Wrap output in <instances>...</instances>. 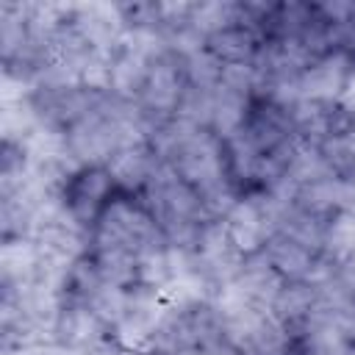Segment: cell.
Returning <instances> with one entry per match:
<instances>
[{"instance_id": "6da1fadb", "label": "cell", "mask_w": 355, "mask_h": 355, "mask_svg": "<svg viewBox=\"0 0 355 355\" xmlns=\"http://www.w3.org/2000/svg\"><path fill=\"white\" fill-rule=\"evenodd\" d=\"M139 200L147 205V211L153 214V219L158 222L169 244L183 247V250L197 247V239L211 216L202 205V197L175 172L169 161L164 158L158 161Z\"/></svg>"}, {"instance_id": "7a4b0ae2", "label": "cell", "mask_w": 355, "mask_h": 355, "mask_svg": "<svg viewBox=\"0 0 355 355\" xmlns=\"http://www.w3.org/2000/svg\"><path fill=\"white\" fill-rule=\"evenodd\" d=\"M169 244L147 205L136 194L116 191L92 227L89 250H125L141 255L147 250Z\"/></svg>"}, {"instance_id": "3957f363", "label": "cell", "mask_w": 355, "mask_h": 355, "mask_svg": "<svg viewBox=\"0 0 355 355\" xmlns=\"http://www.w3.org/2000/svg\"><path fill=\"white\" fill-rule=\"evenodd\" d=\"M186 86H189V80H186L183 58L178 53L166 50L158 58H153L147 80H144V89H141V94L136 100L139 108L144 111V116L150 119V125H158V122H166V119L175 116Z\"/></svg>"}, {"instance_id": "277c9868", "label": "cell", "mask_w": 355, "mask_h": 355, "mask_svg": "<svg viewBox=\"0 0 355 355\" xmlns=\"http://www.w3.org/2000/svg\"><path fill=\"white\" fill-rule=\"evenodd\" d=\"M114 194H116V186L105 166H80L64 183L61 200H64V208L69 211V216L92 233L97 216L103 214V208L108 205V200Z\"/></svg>"}, {"instance_id": "5b68a950", "label": "cell", "mask_w": 355, "mask_h": 355, "mask_svg": "<svg viewBox=\"0 0 355 355\" xmlns=\"http://www.w3.org/2000/svg\"><path fill=\"white\" fill-rule=\"evenodd\" d=\"M355 72V58L347 47L327 50L324 55L313 58L302 75L297 78V89L302 100H322V103H341L349 78Z\"/></svg>"}, {"instance_id": "8992f818", "label": "cell", "mask_w": 355, "mask_h": 355, "mask_svg": "<svg viewBox=\"0 0 355 355\" xmlns=\"http://www.w3.org/2000/svg\"><path fill=\"white\" fill-rule=\"evenodd\" d=\"M194 258H197L202 275L214 283V288H219L241 272V263L247 255L236 247V241L230 239L222 219H208L197 239Z\"/></svg>"}, {"instance_id": "52a82bcc", "label": "cell", "mask_w": 355, "mask_h": 355, "mask_svg": "<svg viewBox=\"0 0 355 355\" xmlns=\"http://www.w3.org/2000/svg\"><path fill=\"white\" fill-rule=\"evenodd\" d=\"M69 19L86 44L100 53H116L128 33L119 3H72Z\"/></svg>"}, {"instance_id": "ba28073f", "label": "cell", "mask_w": 355, "mask_h": 355, "mask_svg": "<svg viewBox=\"0 0 355 355\" xmlns=\"http://www.w3.org/2000/svg\"><path fill=\"white\" fill-rule=\"evenodd\" d=\"M111 330L105 327V322L86 305V302H61V311L55 316V327H53V341L78 352L86 347H94L100 341H108Z\"/></svg>"}, {"instance_id": "9c48e42d", "label": "cell", "mask_w": 355, "mask_h": 355, "mask_svg": "<svg viewBox=\"0 0 355 355\" xmlns=\"http://www.w3.org/2000/svg\"><path fill=\"white\" fill-rule=\"evenodd\" d=\"M161 155L155 153V147L150 141H136V144H128V147H119L111 161L105 164L116 191L122 194H141L144 186L150 183L155 166H158Z\"/></svg>"}, {"instance_id": "30bf717a", "label": "cell", "mask_w": 355, "mask_h": 355, "mask_svg": "<svg viewBox=\"0 0 355 355\" xmlns=\"http://www.w3.org/2000/svg\"><path fill=\"white\" fill-rule=\"evenodd\" d=\"M266 255V261L275 266V272L286 280V283H302V280H311L322 255L316 250H311L308 244L291 239L288 233H280L275 230L269 236V241L263 244L261 250Z\"/></svg>"}, {"instance_id": "8fae6325", "label": "cell", "mask_w": 355, "mask_h": 355, "mask_svg": "<svg viewBox=\"0 0 355 355\" xmlns=\"http://www.w3.org/2000/svg\"><path fill=\"white\" fill-rule=\"evenodd\" d=\"M261 44H263L261 31L250 19H244V14L236 25H230V28L205 39V47L222 64H255V58L261 53Z\"/></svg>"}, {"instance_id": "7c38bea8", "label": "cell", "mask_w": 355, "mask_h": 355, "mask_svg": "<svg viewBox=\"0 0 355 355\" xmlns=\"http://www.w3.org/2000/svg\"><path fill=\"white\" fill-rule=\"evenodd\" d=\"M39 247L31 236L0 241V288H25L36 280Z\"/></svg>"}, {"instance_id": "4fadbf2b", "label": "cell", "mask_w": 355, "mask_h": 355, "mask_svg": "<svg viewBox=\"0 0 355 355\" xmlns=\"http://www.w3.org/2000/svg\"><path fill=\"white\" fill-rule=\"evenodd\" d=\"M233 283L261 308H269L272 311V302L277 300L280 288L286 286V280L275 272V266L266 261L263 252H255V255H247L244 263H241V272L233 277Z\"/></svg>"}, {"instance_id": "5bb4252c", "label": "cell", "mask_w": 355, "mask_h": 355, "mask_svg": "<svg viewBox=\"0 0 355 355\" xmlns=\"http://www.w3.org/2000/svg\"><path fill=\"white\" fill-rule=\"evenodd\" d=\"M250 108H252V97L241 94V92H233L227 86H216L214 89V114H211V133L222 141L233 139L247 116H250Z\"/></svg>"}, {"instance_id": "9a60e30c", "label": "cell", "mask_w": 355, "mask_h": 355, "mask_svg": "<svg viewBox=\"0 0 355 355\" xmlns=\"http://www.w3.org/2000/svg\"><path fill=\"white\" fill-rule=\"evenodd\" d=\"M322 258L336 266H352L355 263V205L338 211L324 225V241H322Z\"/></svg>"}, {"instance_id": "2e32d148", "label": "cell", "mask_w": 355, "mask_h": 355, "mask_svg": "<svg viewBox=\"0 0 355 355\" xmlns=\"http://www.w3.org/2000/svg\"><path fill=\"white\" fill-rule=\"evenodd\" d=\"M316 308V288L313 283L302 280V283H286L277 294V300L272 302V313L291 330V336L311 319Z\"/></svg>"}, {"instance_id": "e0dca14e", "label": "cell", "mask_w": 355, "mask_h": 355, "mask_svg": "<svg viewBox=\"0 0 355 355\" xmlns=\"http://www.w3.org/2000/svg\"><path fill=\"white\" fill-rule=\"evenodd\" d=\"M241 19V0H202L191 6L189 25L202 36H214Z\"/></svg>"}, {"instance_id": "ac0fdd59", "label": "cell", "mask_w": 355, "mask_h": 355, "mask_svg": "<svg viewBox=\"0 0 355 355\" xmlns=\"http://www.w3.org/2000/svg\"><path fill=\"white\" fill-rule=\"evenodd\" d=\"M211 114H214V89H200V86H186L180 105L175 111V119L208 130L211 128Z\"/></svg>"}, {"instance_id": "d6986e66", "label": "cell", "mask_w": 355, "mask_h": 355, "mask_svg": "<svg viewBox=\"0 0 355 355\" xmlns=\"http://www.w3.org/2000/svg\"><path fill=\"white\" fill-rule=\"evenodd\" d=\"M180 58H183L189 86H200V89H216L219 86L225 64L208 47H200V50H194L189 55H180Z\"/></svg>"}, {"instance_id": "ffe728a7", "label": "cell", "mask_w": 355, "mask_h": 355, "mask_svg": "<svg viewBox=\"0 0 355 355\" xmlns=\"http://www.w3.org/2000/svg\"><path fill=\"white\" fill-rule=\"evenodd\" d=\"M352 355H355V347H352Z\"/></svg>"}]
</instances>
